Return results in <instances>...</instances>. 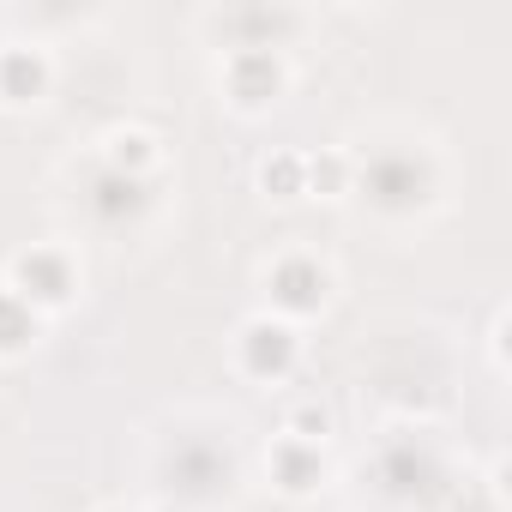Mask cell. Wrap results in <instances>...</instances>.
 <instances>
[{"label": "cell", "instance_id": "cell-1", "mask_svg": "<svg viewBox=\"0 0 512 512\" xmlns=\"http://www.w3.org/2000/svg\"><path fill=\"white\" fill-rule=\"evenodd\" d=\"M422 187H428V175H422L410 157H374V163H368V193H374L380 205H416Z\"/></svg>", "mask_w": 512, "mask_h": 512}, {"label": "cell", "instance_id": "cell-2", "mask_svg": "<svg viewBox=\"0 0 512 512\" xmlns=\"http://www.w3.org/2000/svg\"><path fill=\"white\" fill-rule=\"evenodd\" d=\"M139 205H145V181H139V175L103 169V175L91 181V211H97L103 223H121V217H133Z\"/></svg>", "mask_w": 512, "mask_h": 512}, {"label": "cell", "instance_id": "cell-3", "mask_svg": "<svg viewBox=\"0 0 512 512\" xmlns=\"http://www.w3.org/2000/svg\"><path fill=\"white\" fill-rule=\"evenodd\" d=\"M169 470H175V482H181V488L205 494V488H217V482L229 476V458H223V452H211L205 440H187V446L169 458Z\"/></svg>", "mask_w": 512, "mask_h": 512}, {"label": "cell", "instance_id": "cell-4", "mask_svg": "<svg viewBox=\"0 0 512 512\" xmlns=\"http://www.w3.org/2000/svg\"><path fill=\"white\" fill-rule=\"evenodd\" d=\"M326 296V278H320V266H308V260H290L284 272H278V302L284 308H314Z\"/></svg>", "mask_w": 512, "mask_h": 512}, {"label": "cell", "instance_id": "cell-5", "mask_svg": "<svg viewBox=\"0 0 512 512\" xmlns=\"http://www.w3.org/2000/svg\"><path fill=\"white\" fill-rule=\"evenodd\" d=\"M19 284H25V296L61 302V296H67V266H61V260H49V253H31V260L19 266Z\"/></svg>", "mask_w": 512, "mask_h": 512}, {"label": "cell", "instance_id": "cell-6", "mask_svg": "<svg viewBox=\"0 0 512 512\" xmlns=\"http://www.w3.org/2000/svg\"><path fill=\"white\" fill-rule=\"evenodd\" d=\"M272 85H278V67H272V55H260V49H247V55L235 61V91H241L247 103H260V97H272Z\"/></svg>", "mask_w": 512, "mask_h": 512}, {"label": "cell", "instance_id": "cell-7", "mask_svg": "<svg viewBox=\"0 0 512 512\" xmlns=\"http://www.w3.org/2000/svg\"><path fill=\"white\" fill-rule=\"evenodd\" d=\"M247 362L260 368V374H284L290 368V338L272 332V326H253L247 332Z\"/></svg>", "mask_w": 512, "mask_h": 512}, {"label": "cell", "instance_id": "cell-8", "mask_svg": "<svg viewBox=\"0 0 512 512\" xmlns=\"http://www.w3.org/2000/svg\"><path fill=\"white\" fill-rule=\"evenodd\" d=\"M31 338V314L19 296H0V350H19Z\"/></svg>", "mask_w": 512, "mask_h": 512}, {"label": "cell", "instance_id": "cell-9", "mask_svg": "<svg viewBox=\"0 0 512 512\" xmlns=\"http://www.w3.org/2000/svg\"><path fill=\"white\" fill-rule=\"evenodd\" d=\"M0 79H7V91H13V97H31V91L43 85V67H37V61H25V55H13L7 67H0Z\"/></svg>", "mask_w": 512, "mask_h": 512}, {"label": "cell", "instance_id": "cell-10", "mask_svg": "<svg viewBox=\"0 0 512 512\" xmlns=\"http://www.w3.org/2000/svg\"><path fill=\"white\" fill-rule=\"evenodd\" d=\"M284 476H290V488H308V476H314V458H302L296 446L284 452Z\"/></svg>", "mask_w": 512, "mask_h": 512}, {"label": "cell", "instance_id": "cell-11", "mask_svg": "<svg viewBox=\"0 0 512 512\" xmlns=\"http://www.w3.org/2000/svg\"><path fill=\"white\" fill-rule=\"evenodd\" d=\"M266 181H278V187H296V163H278V169H272Z\"/></svg>", "mask_w": 512, "mask_h": 512}]
</instances>
